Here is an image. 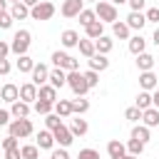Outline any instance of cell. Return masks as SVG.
Masks as SVG:
<instances>
[{
	"label": "cell",
	"mask_w": 159,
	"mask_h": 159,
	"mask_svg": "<svg viewBox=\"0 0 159 159\" xmlns=\"http://www.w3.org/2000/svg\"><path fill=\"white\" fill-rule=\"evenodd\" d=\"M84 35H87V40H97V37H102V35H104V22L94 20L92 25L84 27Z\"/></svg>",
	"instance_id": "obj_25"
},
{
	"label": "cell",
	"mask_w": 159,
	"mask_h": 159,
	"mask_svg": "<svg viewBox=\"0 0 159 159\" xmlns=\"http://www.w3.org/2000/svg\"><path fill=\"white\" fill-rule=\"evenodd\" d=\"M112 47H114V42H112V37H107V35H102V37L94 40V52H99V55H109Z\"/></svg>",
	"instance_id": "obj_24"
},
{
	"label": "cell",
	"mask_w": 159,
	"mask_h": 159,
	"mask_svg": "<svg viewBox=\"0 0 159 159\" xmlns=\"http://www.w3.org/2000/svg\"><path fill=\"white\" fill-rule=\"evenodd\" d=\"M82 10H84V2H82V0H65L60 12H62L65 17H77Z\"/></svg>",
	"instance_id": "obj_10"
},
{
	"label": "cell",
	"mask_w": 159,
	"mask_h": 159,
	"mask_svg": "<svg viewBox=\"0 0 159 159\" xmlns=\"http://www.w3.org/2000/svg\"><path fill=\"white\" fill-rule=\"evenodd\" d=\"M157 82H159V75H157Z\"/></svg>",
	"instance_id": "obj_60"
},
{
	"label": "cell",
	"mask_w": 159,
	"mask_h": 159,
	"mask_svg": "<svg viewBox=\"0 0 159 159\" xmlns=\"http://www.w3.org/2000/svg\"><path fill=\"white\" fill-rule=\"evenodd\" d=\"M20 2H22V5H27V7H30V10H32V7H35V5H37V2H40V0H20Z\"/></svg>",
	"instance_id": "obj_53"
},
{
	"label": "cell",
	"mask_w": 159,
	"mask_h": 159,
	"mask_svg": "<svg viewBox=\"0 0 159 159\" xmlns=\"http://www.w3.org/2000/svg\"><path fill=\"white\" fill-rule=\"evenodd\" d=\"M32 67H35V60L30 55H20L17 57V70L20 72H32Z\"/></svg>",
	"instance_id": "obj_34"
},
{
	"label": "cell",
	"mask_w": 159,
	"mask_h": 159,
	"mask_svg": "<svg viewBox=\"0 0 159 159\" xmlns=\"http://www.w3.org/2000/svg\"><path fill=\"white\" fill-rule=\"evenodd\" d=\"M55 15V5L50 2V0H40L32 10H30V17L32 20H50Z\"/></svg>",
	"instance_id": "obj_6"
},
{
	"label": "cell",
	"mask_w": 159,
	"mask_h": 159,
	"mask_svg": "<svg viewBox=\"0 0 159 159\" xmlns=\"http://www.w3.org/2000/svg\"><path fill=\"white\" fill-rule=\"evenodd\" d=\"M30 42H32V35H30V30H17L15 35H12V42H10V52L12 55H27V50H30Z\"/></svg>",
	"instance_id": "obj_1"
},
{
	"label": "cell",
	"mask_w": 159,
	"mask_h": 159,
	"mask_svg": "<svg viewBox=\"0 0 159 159\" xmlns=\"http://www.w3.org/2000/svg\"><path fill=\"white\" fill-rule=\"evenodd\" d=\"M32 84L35 87H42V84H47V77H50V70H47V65H42V62H35V67H32Z\"/></svg>",
	"instance_id": "obj_7"
},
{
	"label": "cell",
	"mask_w": 159,
	"mask_h": 159,
	"mask_svg": "<svg viewBox=\"0 0 159 159\" xmlns=\"http://www.w3.org/2000/svg\"><path fill=\"white\" fill-rule=\"evenodd\" d=\"M20 99H22V102H27V104H32V102L37 99V87H35L32 82L20 84Z\"/></svg>",
	"instance_id": "obj_17"
},
{
	"label": "cell",
	"mask_w": 159,
	"mask_h": 159,
	"mask_svg": "<svg viewBox=\"0 0 159 159\" xmlns=\"http://www.w3.org/2000/svg\"><path fill=\"white\" fill-rule=\"evenodd\" d=\"M37 99L55 104V102H57V89H55L52 84H42V87H37Z\"/></svg>",
	"instance_id": "obj_18"
},
{
	"label": "cell",
	"mask_w": 159,
	"mask_h": 159,
	"mask_svg": "<svg viewBox=\"0 0 159 159\" xmlns=\"http://www.w3.org/2000/svg\"><path fill=\"white\" fill-rule=\"evenodd\" d=\"M109 2H112V5L117 7V5H122V2H127V0H109Z\"/></svg>",
	"instance_id": "obj_56"
},
{
	"label": "cell",
	"mask_w": 159,
	"mask_h": 159,
	"mask_svg": "<svg viewBox=\"0 0 159 159\" xmlns=\"http://www.w3.org/2000/svg\"><path fill=\"white\" fill-rule=\"evenodd\" d=\"M10 70H12L10 60H0V75H10Z\"/></svg>",
	"instance_id": "obj_50"
},
{
	"label": "cell",
	"mask_w": 159,
	"mask_h": 159,
	"mask_svg": "<svg viewBox=\"0 0 159 159\" xmlns=\"http://www.w3.org/2000/svg\"><path fill=\"white\" fill-rule=\"evenodd\" d=\"M52 65L57 67V70H65V72H72V70H80V62L72 57V55H67V52H60V50H55L52 52Z\"/></svg>",
	"instance_id": "obj_4"
},
{
	"label": "cell",
	"mask_w": 159,
	"mask_h": 159,
	"mask_svg": "<svg viewBox=\"0 0 159 159\" xmlns=\"http://www.w3.org/2000/svg\"><path fill=\"white\" fill-rule=\"evenodd\" d=\"M124 117H127L129 122H142V109H137V107H129V109L124 112Z\"/></svg>",
	"instance_id": "obj_41"
},
{
	"label": "cell",
	"mask_w": 159,
	"mask_h": 159,
	"mask_svg": "<svg viewBox=\"0 0 159 159\" xmlns=\"http://www.w3.org/2000/svg\"><path fill=\"white\" fill-rule=\"evenodd\" d=\"M142 124H144V127H149V129H152V127H157V124H159V109H157V107L144 109V112H142Z\"/></svg>",
	"instance_id": "obj_23"
},
{
	"label": "cell",
	"mask_w": 159,
	"mask_h": 159,
	"mask_svg": "<svg viewBox=\"0 0 159 159\" xmlns=\"http://www.w3.org/2000/svg\"><path fill=\"white\" fill-rule=\"evenodd\" d=\"M129 52L137 57V55H142V52H147V40L142 37V32L139 35H134V37H129Z\"/></svg>",
	"instance_id": "obj_20"
},
{
	"label": "cell",
	"mask_w": 159,
	"mask_h": 159,
	"mask_svg": "<svg viewBox=\"0 0 159 159\" xmlns=\"http://www.w3.org/2000/svg\"><path fill=\"white\" fill-rule=\"evenodd\" d=\"M67 129L72 132V137H84V134H87V129H89V124H87V119L75 117V119L70 122V127H67Z\"/></svg>",
	"instance_id": "obj_19"
},
{
	"label": "cell",
	"mask_w": 159,
	"mask_h": 159,
	"mask_svg": "<svg viewBox=\"0 0 159 159\" xmlns=\"http://www.w3.org/2000/svg\"><path fill=\"white\" fill-rule=\"evenodd\" d=\"M35 147L37 149H52L55 147V137L50 129H40L37 132V139H35Z\"/></svg>",
	"instance_id": "obj_13"
},
{
	"label": "cell",
	"mask_w": 159,
	"mask_h": 159,
	"mask_svg": "<svg viewBox=\"0 0 159 159\" xmlns=\"http://www.w3.org/2000/svg\"><path fill=\"white\" fill-rule=\"evenodd\" d=\"M7 12L12 15V20H25V17H30V7H27V5H22V2L10 5V10H7Z\"/></svg>",
	"instance_id": "obj_27"
},
{
	"label": "cell",
	"mask_w": 159,
	"mask_h": 159,
	"mask_svg": "<svg viewBox=\"0 0 159 159\" xmlns=\"http://www.w3.org/2000/svg\"><path fill=\"white\" fill-rule=\"evenodd\" d=\"M122 159H139V157H132V154H124Z\"/></svg>",
	"instance_id": "obj_57"
},
{
	"label": "cell",
	"mask_w": 159,
	"mask_h": 159,
	"mask_svg": "<svg viewBox=\"0 0 159 159\" xmlns=\"http://www.w3.org/2000/svg\"><path fill=\"white\" fill-rule=\"evenodd\" d=\"M82 2H99V0H82Z\"/></svg>",
	"instance_id": "obj_58"
},
{
	"label": "cell",
	"mask_w": 159,
	"mask_h": 159,
	"mask_svg": "<svg viewBox=\"0 0 159 159\" xmlns=\"http://www.w3.org/2000/svg\"><path fill=\"white\" fill-rule=\"evenodd\" d=\"M112 32H114V37H119V40H129V27H127V22H122V20L112 22Z\"/></svg>",
	"instance_id": "obj_31"
},
{
	"label": "cell",
	"mask_w": 159,
	"mask_h": 159,
	"mask_svg": "<svg viewBox=\"0 0 159 159\" xmlns=\"http://www.w3.org/2000/svg\"><path fill=\"white\" fill-rule=\"evenodd\" d=\"M20 157L22 159H40V149L35 144H25V147H20Z\"/></svg>",
	"instance_id": "obj_35"
},
{
	"label": "cell",
	"mask_w": 159,
	"mask_h": 159,
	"mask_svg": "<svg viewBox=\"0 0 159 159\" xmlns=\"http://www.w3.org/2000/svg\"><path fill=\"white\" fill-rule=\"evenodd\" d=\"M60 124H62V119H60V117H57V114H55V112H50V114H47V117H45V127H47V129H50V132H52V129H57V127H60Z\"/></svg>",
	"instance_id": "obj_40"
},
{
	"label": "cell",
	"mask_w": 159,
	"mask_h": 159,
	"mask_svg": "<svg viewBox=\"0 0 159 159\" xmlns=\"http://www.w3.org/2000/svg\"><path fill=\"white\" fill-rule=\"evenodd\" d=\"M7 5H10L7 0H0V15H2V12H7Z\"/></svg>",
	"instance_id": "obj_54"
},
{
	"label": "cell",
	"mask_w": 159,
	"mask_h": 159,
	"mask_svg": "<svg viewBox=\"0 0 159 159\" xmlns=\"http://www.w3.org/2000/svg\"><path fill=\"white\" fill-rule=\"evenodd\" d=\"M134 107L142 109V112L149 109V107H152V92H144V89H142V92L137 94V104H134Z\"/></svg>",
	"instance_id": "obj_33"
},
{
	"label": "cell",
	"mask_w": 159,
	"mask_h": 159,
	"mask_svg": "<svg viewBox=\"0 0 159 159\" xmlns=\"http://www.w3.org/2000/svg\"><path fill=\"white\" fill-rule=\"evenodd\" d=\"M0 99H2V102H7V104L17 102V99H20V87H17V84H12V82L2 84V87H0Z\"/></svg>",
	"instance_id": "obj_9"
},
{
	"label": "cell",
	"mask_w": 159,
	"mask_h": 159,
	"mask_svg": "<svg viewBox=\"0 0 159 159\" xmlns=\"http://www.w3.org/2000/svg\"><path fill=\"white\" fill-rule=\"evenodd\" d=\"M144 17H147V22H159V7H149L144 12Z\"/></svg>",
	"instance_id": "obj_44"
},
{
	"label": "cell",
	"mask_w": 159,
	"mask_h": 159,
	"mask_svg": "<svg viewBox=\"0 0 159 159\" xmlns=\"http://www.w3.org/2000/svg\"><path fill=\"white\" fill-rule=\"evenodd\" d=\"M109 67V60H107V55H99V52H94L92 57H89V70H94V72H104Z\"/></svg>",
	"instance_id": "obj_21"
},
{
	"label": "cell",
	"mask_w": 159,
	"mask_h": 159,
	"mask_svg": "<svg viewBox=\"0 0 159 159\" xmlns=\"http://www.w3.org/2000/svg\"><path fill=\"white\" fill-rule=\"evenodd\" d=\"M5 159H22V157H20V147L7 149V152H5Z\"/></svg>",
	"instance_id": "obj_49"
},
{
	"label": "cell",
	"mask_w": 159,
	"mask_h": 159,
	"mask_svg": "<svg viewBox=\"0 0 159 159\" xmlns=\"http://www.w3.org/2000/svg\"><path fill=\"white\" fill-rule=\"evenodd\" d=\"M127 5L132 7V12H142L144 5H147V0H127Z\"/></svg>",
	"instance_id": "obj_45"
},
{
	"label": "cell",
	"mask_w": 159,
	"mask_h": 159,
	"mask_svg": "<svg viewBox=\"0 0 159 159\" xmlns=\"http://www.w3.org/2000/svg\"><path fill=\"white\" fill-rule=\"evenodd\" d=\"M132 139H137V142L147 144V142L152 139V132H149V127H144V124H137V127L132 129Z\"/></svg>",
	"instance_id": "obj_29"
},
{
	"label": "cell",
	"mask_w": 159,
	"mask_h": 159,
	"mask_svg": "<svg viewBox=\"0 0 159 159\" xmlns=\"http://www.w3.org/2000/svg\"><path fill=\"white\" fill-rule=\"evenodd\" d=\"M52 137H55V144H60L62 149H67L72 142H75V137H72V132L65 127V124H60L57 129H52Z\"/></svg>",
	"instance_id": "obj_8"
},
{
	"label": "cell",
	"mask_w": 159,
	"mask_h": 159,
	"mask_svg": "<svg viewBox=\"0 0 159 159\" xmlns=\"http://www.w3.org/2000/svg\"><path fill=\"white\" fill-rule=\"evenodd\" d=\"M12 27V15L10 12H2L0 15V30H10Z\"/></svg>",
	"instance_id": "obj_42"
},
{
	"label": "cell",
	"mask_w": 159,
	"mask_h": 159,
	"mask_svg": "<svg viewBox=\"0 0 159 159\" xmlns=\"http://www.w3.org/2000/svg\"><path fill=\"white\" fill-rule=\"evenodd\" d=\"M30 104L27 102H22V99H17V102H12L10 104V117H15V119H27L30 117Z\"/></svg>",
	"instance_id": "obj_12"
},
{
	"label": "cell",
	"mask_w": 159,
	"mask_h": 159,
	"mask_svg": "<svg viewBox=\"0 0 159 159\" xmlns=\"http://www.w3.org/2000/svg\"><path fill=\"white\" fill-rule=\"evenodd\" d=\"M82 77H84V82H87V87H89V89L99 84V72H94V70H87V72H82Z\"/></svg>",
	"instance_id": "obj_39"
},
{
	"label": "cell",
	"mask_w": 159,
	"mask_h": 159,
	"mask_svg": "<svg viewBox=\"0 0 159 159\" xmlns=\"http://www.w3.org/2000/svg\"><path fill=\"white\" fill-rule=\"evenodd\" d=\"M52 109H55V114H57L60 119L72 117V102H70V99H57V102L52 104Z\"/></svg>",
	"instance_id": "obj_22"
},
{
	"label": "cell",
	"mask_w": 159,
	"mask_h": 159,
	"mask_svg": "<svg viewBox=\"0 0 159 159\" xmlns=\"http://www.w3.org/2000/svg\"><path fill=\"white\" fill-rule=\"evenodd\" d=\"M94 15H97V20L99 22H117V7L112 5V2H107V0H99V2H94Z\"/></svg>",
	"instance_id": "obj_3"
},
{
	"label": "cell",
	"mask_w": 159,
	"mask_h": 159,
	"mask_svg": "<svg viewBox=\"0 0 159 159\" xmlns=\"http://www.w3.org/2000/svg\"><path fill=\"white\" fill-rule=\"evenodd\" d=\"M139 87L144 89V92H154L157 87H159V82H157V75L149 70V72H139Z\"/></svg>",
	"instance_id": "obj_11"
},
{
	"label": "cell",
	"mask_w": 159,
	"mask_h": 159,
	"mask_svg": "<svg viewBox=\"0 0 159 159\" xmlns=\"http://www.w3.org/2000/svg\"><path fill=\"white\" fill-rule=\"evenodd\" d=\"M77 47H80V52L89 60L92 55H94V40H87V37H80V42H77Z\"/></svg>",
	"instance_id": "obj_32"
},
{
	"label": "cell",
	"mask_w": 159,
	"mask_h": 159,
	"mask_svg": "<svg viewBox=\"0 0 159 159\" xmlns=\"http://www.w3.org/2000/svg\"><path fill=\"white\" fill-rule=\"evenodd\" d=\"M7 132H10V137H15V139H25V137H30V134L35 132V127H32L30 119H10Z\"/></svg>",
	"instance_id": "obj_2"
},
{
	"label": "cell",
	"mask_w": 159,
	"mask_h": 159,
	"mask_svg": "<svg viewBox=\"0 0 159 159\" xmlns=\"http://www.w3.org/2000/svg\"><path fill=\"white\" fill-rule=\"evenodd\" d=\"M77 17H80V25H82V27H87V25H92V22L97 20L94 10H87V7H84V10H82V12L77 15Z\"/></svg>",
	"instance_id": "obj_36"
},
{
	"label": "cell",
	"mask_w": 159,
	"mask_h": 159,
	"mask_svg": "<svg viewBox=\"0 0 159 159\" xmlns=\"http://www.w3.org/2000/svg\"><path fill=\"white\" fill-rule=\"evenodd\" d=\"M7 55H10V42L0 40V60H7Z\"/></svg>",
	"instance_id": "obj_48"
},
{
	"label": "cell",
	"mask_w": 159,
	"mask_h": 159,
	"mask_svg": "<svg viewBox=\"0 0 159 159\" xmlns=\"http://www.w3.org/2000/svg\"><path fill=\"white\" fill-rule=\"evenodd\" d=\"M7 2H12V5H15V2H20V0H7Z\"/></svg>",
	"instance_id": "obj_59"
},
{
	"label": "cell",
	"mask_w": 159,
	"mask_h": 159,
	"mask_svg": "<svg viewBox=\"0 0 159 159\" xmlns=\"http://www.w3.org/2000/svg\"><path fill=\"white\" fill-rule=\"evenodd\" d=\"M60 42H62V47H77L80 32H77V30H65V32L60 35Z\"/></svg>",
	"instance_id": "obj_26"
},
{
	"label": "cell",
	"mask_w": 159,
	"mask_h": 159,
	"mask_svg": "<svg viewBox=\"0 0 159 159\" xmlns=\"http://www.w3.org/2000/svg\"><path fill=\"white\" fill-rule=\"evenodd\" d=\"M15 147H17V139H15V137H10V134H7V137H5V139H2V149H5V152H7V149H15Z\"/></svg>",
	"instance_id": "obj_46"
},
{
	"label": "cell",
	"mask_w": 159,
	"mask_h": 159,
	"mask_svg": "<svg viewBox=\"0 0 159 159\" xmlns=\"http://www.w3.org/2000/svg\"><path fill=\"white\" fill-rule=\"evenodd\" d=\"M47 84H52L55 89H60V87H65L67 84V72L65 70H50V77H47Z\"/></svg>",
	"instance_id": "obj_15"
},
{
	"label": "cell",
	"mask_w": 159,
	"mask_h": 159,
	"mask_svg": "<svg viewBox=\"0 0 159 159\" xmlns=\"http://www.w3.org/2000/svg\"><path fill=\"white\" fill-rule=\"evenodd\" d=\"M137 67H139V72H149L154 67V55H149V52L137 55Z\"/></svg>",
	"instance_id": "obj_28"
},
{
	"label": "cell",
	"mask_w": 159,
	"mask_h": 159,
	"mask_svg": "<svg viewBox=\"0 0 159 159\" xmlns=\"http://www.w3.org/2000/svg\"><path fill=\"white\" fill-rule=\"evenodd\" d=\"M124 22H127V27H129V30H137V32H142V27L147 25V17H144V12H129Z\"/></svg>",
	"instance_id": "obj_14"
},
{
	"label": "cell",
	"mask_w": 159,
	"mask_h": 159,
	"mask_svg": "<svg viewBox=\"0 0 159 159\" xmlns=\"http://www.w3.org/2000/svg\"><path fill=\"white\" fill-rule=\"evenodd\" d=\"M152 107H157L159 109V87L154 89V94H152Z\"/></svg>",
	"instance_id": "obj_52"
},
{
	"label": "cell",
	"mask_w": 159,
	"mask_h": 159,
	"mask_svg": "<svg viewBox=\"0 0 159 159\" xmlns=\"http://www.w3.org/2000/svg\"><path fill=\"white\" fill-rule=\"evenodd\" d=\"M152 40H154V45H157V47H159V27H157V30H154V35H152Z\"/></svg>",
	"instance_id": "obj_55"
},
{
	"label": "cell",
	"mask_w": 159,
	"mask_h": 159,
	"mask_svg": "<svg viewBox=\"0 0 159 159\" xmlns=\"http://www.w3.org/2000/svg\"><path fill=\"white\" fill-rule=\"evenodd\" d=\"M50 159H70V154H67V149H52V154H50Z\"/></svg>",
	"instance_id": "obj_47"
},
{
	"label": "cell",
	"mask_w": 159,
	"mask_h": 159,
	"mask_svg": "<svg viewBox=\"0 0 159 159\" xmlns=\"http://www.w3.org/2000/svg\"><path fill=\"white\" fill-rule=\"evenodd\" d=\"M5 124H10V112L0 109V127H5Z\"/></svg>",
	"instance_id": "obj_51"
},
{
	"label": "cell",
	"mask_w": 159,
	"mask_h": 159,
	"mask_svg": "<svg viewBox=\"0 0 159 159\" xmlns=\"http://www.w3.org/2000/svg\"><path fill=\"white\" fill-rule=\"evenodd\" d=\"M32 109H35L37 114L47 117V114L52 112V104H50V102H42V99H35V102H32Z\"/></svg>",
	"instance_id": "obj_37"
},
{
	"label": "cell",
	"mask_w": 159,
	"mask_h": 159,
	"mask_svg": "<svg viewBox=\"0 0 159 159\" xmlns=\"http://www.w3.org/2000/svg\"><path fill=\"white\" fill-rule=\"evenodd\" d=\"M67 87L75 92V97H84V94L89 92V87H87V82H84V77H82L80 70L67 72Z\"/></svg>",
	"instance_id": "obj_5"
},
{
	"label": "cell",
	"mask_w": 159,
	"mask_h": 159,
	"mask_svg": "<svg viewBox=\"0 0 159 159\" xmlns=\"http://www.w3.org/2000/svg\"><path fill=\"white\" fill-rule=\"evenodd\" d=\"M70 102H72V114H77V117H82L89 109V99H84V97H77V99H70Z\"/></svg>",
	"instance_id": "obj_30"
},
{
	"label": "cell",
	"mask_w": 159,
	"mask_h": 159,
	"mask_svg": "<svg viewBox=\"0 0 159 159\" xmlns=\"http://www.w3.org/2000/svg\"><path fill=\"white\" fill-rule=\"evenodd\" d=\"M107 154H109V159H122V157L127 154V147H124L119 139H109V142H107Z\"/></svg>",
	"instance_id": "obj_16"
},
{
	"label": "cell",
	"mask_w": 159,
	"mask_h": 159,
	"mask_svg": "<svg viewBox=\"0 0 159 159\" xmlns=\"http://www.w3.org/2000/svg\"><path fill=\"white\" fill-rule=\"evenodd\" d=\"M77 159H99V152L97 149H80V157Z\"/></svg>",
	"instance_id": "obj_43"
},
{
	"label": "cell",
	"mask_w": 159,
	"mask_h": 159,
	"mask_svg": "<svg viewBox=\"0 0 159 159\" xmlns=\"http://www.w3.org/2000/svg\"><path fill=\"white\" fill-rule=\"evenodd\" d=\"M124 147H127V154H132V157H139V154L144 152V144H142V142H137V139H129Z\"/></svg>",
	"instance_id": "obj_38"
}]
</instances>
